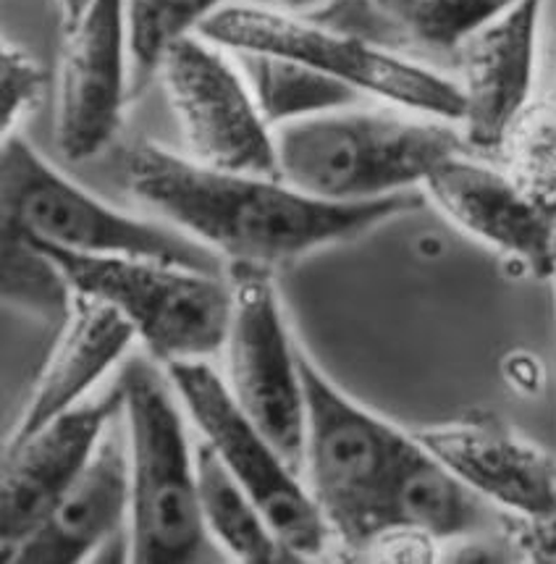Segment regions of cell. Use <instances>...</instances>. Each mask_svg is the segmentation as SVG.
<instances>
[{
	"label": "cell",
	"mask_w": 556,
	"mask_h": 564,
	"mask_svg": "<svg viewBox=\"0 0 556 564\" xmlns=\"http://www.w3.org/2000/svg\"><path fill=\"white\" fill-rule=\"evenodd\" d=\"M123 176L137 203L229 265L271 273L320 247L352 242L425 203L421 189L370 203H331L294 189L279 176L200 166L155 142L127 148Z\"/></svg>",
	"instance_id": "6da1fadb"
},
{
	"label": "cell",
	"mask_w": 556,
	"mask_h": 564,
	"mask_svg": "<svg viewBox=\"0 0 556 564\" xmlns=\"http://www.w3.org/2000/svg\"><path fill=\"white\" fill-rule=\"evenodd\" d=\"M276 176L331 203L421 189L438 163L470 153L462 129L407 108H336L273 129Z\"/></svg>",
	"instance_id": "7a4b0ae2"
},
{
	"label": "cell",
	"mask_w": 556,
	"mask_h": 564,
	"mask_svg": "<svg viewBox=\"0 0 556 564\" xmlns=\"http://www.w3.org/2000/svg\"><path fill=\"white\" fill-rule=\"evenodd\" d=\"M297 362L305 387L302 484L328 525L331 541L362 556L386 531L391 484L417 438L334 387L302 347H297Z\"/></svg>",
	"instance_id": "3957f363"
},
{
	"label": "cell",
	"mask_w": 556,
	"mask_h": 564,
	"mask_svg": "<svg viewBox=\"0 0 556 564\" xmlns=\"http://www.w3.org/2000/svg\"><path fill=\"white\" fill-rule=\"evenodd\" d=\"M197 34L226 51L297 61L389 106L434 116L457 127L462 121L465 100L455 79L315 17H297L273 6L235 3L221 6L205 19Z\"/></svg>",
	"instance_id": "277c9868"
},
{
	"label": "cell",
	"mask_w": 556,
	"mask_h": 564,
	"mask_svg": "<svg viewBox=\"0 0 556 564\" xmlns=\"http://www.w3.org/2000/svg\"><path fill=\"white\" fill-rule=\"evenodd\" d=\"M129 446V560L192 562L205 543L195 449L171 394V378L145 357L119 373Z\"/></svg>",
	"instance_id": "5b68a950"
},
{
	"label": "cell",
	"mask_w": 556,
	"mask_h": 564,
	"mask_svg": "<svg viewBox=\"0 0 556 564\" xmlns=\"http://www.w3.org/2000/svg\"><path fill=\"white\" fill-rule=\"evenodd\" d=\"M34 242L56 260L74 292L113 305L163 368L205 360L224 349L235 307L231 279L224 273L127 254H79Z\"/></svg>",
	"instance_id": "8992f818"
},
{
	"label": "cell",
	"mask_w": 556,
	"mask_h": 564,
	"mask_svg": "<svg viewBox=\"0 0 556 564\" xmlns=\"http://www.w3.org/2000/svg\"><path fill=\"white\" fill-rule=\"evenodd\" d=\"M0 208L3 226L61 250L127 254L224 273L218 254L197 239L108 208L79 184L68 182L19 134L6 137L0 150Z\"/></svg>",
	"instance_id": "52a82bcc"
},
{
	"label": "cell",
	"mask_w": 556,
	"mask_h": 564,
	"mask_svg": "<svg viewBox=\"0 0 556 564\" xmlns=\"http://www.w3.org/2000/svg\"><path fill=\"white\" fill-rule=\"evenodd\" d=\"M184 410L229 473L255 499L292 560L318 556L331 543L318 507L281 452L244 415L221 376L205 360L166 366Z\"/></svg>",
	"instance_id": "ba28073f"
},
{
	"label": "cell",
	"mask_w": 556,
	"mask_h": 564,
	"mask_svg": "<svg viewBox=\"0 0 556 564\" xmlns=\"http://www.w3.org/2000/svg\"><path fill=\"white\" fill-rule=\"evenodd\" d=\"M231 307L226 336V387L242 412L265 433L302 478L305 454V387L297 344L281 311L273 273L263 268L229 265Z\"/></svg>",
	"instance_id": "9c48e42d"
},
{
	"label": "cell",
	"mask_w": 556,
	"mask_h": 564,
	"mask_svg": "<svg viewBox=\"0 0 556 564\" xmlns=\"http://www.w3.org/2000/svg\"><path fill=\"white\" fill-rule=\"evenodd\" d=\"M157 77L182 123L192 161L218 171L276 176L273 129L226 47L197 32L184 34L163 53Z\"/></svg>",
	"instance_id": "30bf717a"
},
{
	"label": "cell",
	"mask_w": 556,
	"mask_h": 564,
	"mask_svg": "<svg viewBox=\"0 0 556 564\" xmlns=\"http://www.w3.org/2000/svg\"><path fill=\"white\" fill-rule=\"evenodd\" d=\"M127 0H92L61 47L56 144L68 161L98 155L121 127L129 95Z\"/></svg>",
	"instance_id": "8fae6325"
},
{
	"label": "cell",
	"mask_w": 556,
	"mask_h": 564,
	"mask_svg": "<svg viewBox=\"0 0 556 564\" xmlns=\"http://www.w3.org/2000/svg\"><path fill=\"white\" fill-rule=\"evenodd\" d=\"M421 192L468 237L527 268L533 276H554L556 208L527 197L497 163L457 153L430 171Z\"/></svg>",
	"instance_id": "7c38bea8"
},
{
	"label": "cell",
	"mask_w": 556,
	"mask_h": 564,
	"mask_svg": "<svg viewBox=\"0 0 556 564\" xmlns=\"http://www.w3.org/2000/svg\"><path fill=\"white\" fill-rule=\"evenodd\" d=\"M123 412L119 383L100 399L61 412L24 442L3 446L0 467V546L11 552L85 470L102 433Z\"/></svg>",
	"instance_id": "4fadbf2b"
},
{
	"label": "cell",
	"mask_w": 556,
	"mask_h": 564,
	"mask_svg": "<svg viewBox=\"0 0 556 564\" xmlns=\"http://www.w3.org/2000/svg\"><path fill=\"white\" fill-rule=\"evenodd\" d=\"M541 6L544 0H517L451 58L465 100L459 129L472 155L493 158L504 129L533 100Z\"/></svg>",
	"instance_id": "5bb4252c"
},
{
	"label": "cell",
	"mask_w": 556,
	"mask_h": 564,
	"mask_svg": "<svg viewBox=\"0 0 556 564\" xmlns=\"http://www.w3.org/2000/svg\"><path fill=\"white\" fill-rule=\"evenodd\" d=\"M415 438L480 499L510 514L556 512V459L489 412L417 431Z\"/></svg>",
	"instance_id": "9a60e30c"
},
{
	"label": "cell",
	"mask_w": 556,
	"mask_h": 564,
	"mask_svg": "<svg viewBox=\"0 0 556 564\" xmlns=\"http://www.w3.org/2000/svg\"><path fill=\"white\" fill-rule=\"evenodd\" d=\"M129 501V446H123V436L113 423L102 433L79 478L3 560L17 564L81 562L119 531Z\"/></svg>",
	"instance_id": "2e32d148"
},
{
	"label": "cell",
	"mask_w": 556,
	"mask_h": 564,
	"mask_svg": "<svg viewBox=\"0 0 556 564\" xmlns=\"http://www.w3.org/2000/svg\"><path fill=\"white\" fill-rule=\"evenodd\" d=\"M134 336V328L113 305L74 292L64 334L26 399L17 429L6 438V446L24 442L61 412L77 408L87 391L121 360Z\"/></svg>",
	"instance_id": "e0dca14e"
},
{
	"label": "cell",
	"mask_w": 556,
	"mask_h": 564,
	"mask_svg": "<svg viewBox=\"0 0 556 564\" xmlns=\"http://www.w3.org/2000/svg\"><path fill=\"white\" fill-rule=\"evenodd\" d=\"M514 3L517 0H331L313 17L391 51L410 45L428 56L455 58L470 34Z\"/></svg>",
	"instance_id": "ac0fdd59"
},
{
	"label": "cell",
	"mask_w": 556,
	"mask_h": 564,
	"mask_svg": "<svg viewBox=\"0 0 556 564\" xmlns=\"http://www.w3.org/2000/svg\"><path fill=\"white\" fill-rule=\"evenodd\" d=\"M483 520V499L417 442L391 484L383 533L412 531L436 543L457 541L476 533Z\"/></svg>",
	"instance_id": "d6986e66"
},
{
	"label": "cell",
	"mask_w": 556,
	"mask_h": 564,
	"mask_svg": "<svg viewBox=\"0 0 556 564\" xmlns=\"http://www.w3.org/2000/svg\"><path fill=\"white\" fill-rule=\"evenodd\" d=\"M195 467L205 528L224 543L226 552L250 564L292 560L271 531L255 499L231 476L229 467L205 438L195 446Z\"/></svg>",
	"instance_id": "ffe728a7"
},
{
	"label": "cell",
	"mask_w": 556,
	"mask_h": 564,
	"mask_svg": "<svg viewBox=\"0 0 556 564\" xmlns=\"http://www.w3.org/2000/svg\"><path fill=\"white\" fill-rule=\"evenodd\" d=\"M235 53L247 85L252 89V98L271 129L307 119V116L357 106L366 98L357 89L341 85L310 66H302L297 61L268 56V53Z\"/></svg>",
	"instance_id": "44dd1931"
},
{
	"label": "cell",
	"mask_w": 556,
	"mask_h": 564,
	"mask_svg": "<svg viewBox=\"0 0 556 564\" xmlns=\"http://www.w3.org/2000/svg\"><path fill=\"white\" fill-rule=\"evenodd\" d=\"M527 197L556 208V98H533L510 121L491 158Z\"/></svg>",
	"instance_id": "7402d4cb"
},
{
	"label": "cell",
	"mask_w": 556,
	"mask_h": 564,
	"mask_svg": "<svg viewBox=\"0 0 556 564\" xmlns=\"http://www.w3.org/2000/svg\"><path fill=\"white\" fill-rule=\"evenodd\" d=\"M218 9L221 0H127L129 89L142 93L157 77L163 53Z\"/></svg>",
	"instance_id": "603a6c76"
},
{
	"label": "cell",
	"mask_w": 556,
	"mask_h": 564,
	"mask_svg": "<svg viewBox=\"0 0 556 564\" xmlns=\"http://www.w3.org/2000/svg\"><path fill=\"white\" fill-rule=\"evenodd\" d=\"M3 300L45 321H66L74 305V289L56 260L34 239L3 226Z\"/></svg>",
	"instance_id": "cb8c5ba5"
},
{
	"label": "cell",
	"mask_w": 556,
	"mask_h": 564,
	"mask_svg": "<svg viewBox=\"0 0 556 564\" xmlns=\"http://www.w3.org/2000/svg\"><path fill=\"white\" fill-rule=\"evenodd\" d=\"M45 74L30 53L19 45L0 47V127L6 137L17 134V127L37 108L43 98Z\"/></svg>",
	"instance_id": "d4e9b609"
},
{
	"label": "cell",
	"mask_w": 556,
	"mask_h": 564,
	"mask_svg": "<svg viewBox=\"0 0 556 564\" xmlns=\"http://www.w3.org/2000/svg\"><path fill=\"white\" fill-rule=\"evenodd\" d=\"M499 522L510 549H514L523 560L556 564V512L538 514V518L501 512Z\"/></svg>",
	"instance_id": "484cf974"
},
{
	"label": "cell",
	"mask_w": 556,
	"mask_h": 564,
	"mask_svg": "<svg viewBox=\"0 0 556 564\" xmlns=\"http://www.w3.org/2000/svg\"><path fill=\"white\" fill-rule=\"evenodd\" d=\"M56 3H58L61 22H64V32H66L72 30L81 17H85V11L92 6V0H56Z\"/></svg>",
	"instance_id": "4316f807"
},
{
	"label": "cell",
	"mask_w": 556,
	"mask_h": 564,
	"mask_svg": "<svg viewBox=\"0 0 556 564\" xmlns=\"http://www.w3.org/2000/svg\"><path fill=\"white\" fill-rule=\"evenodd\" d=\"M276 3L284 6L286 11H297V9H305V6L320 3V0H276Z\"/></svg>",
	"instance_id": "83f0119b"
},
{
	"label": "cell",
	"mask_w": 556,
	"mask_h": 564,
	"mask_svg": "<svg viewBox=\"0 0 556 564\" xmlns=\"http://www.w3.org/2000/svg\"><path fill=\"white\" fill-rule=\"evenodd\" d=\"M552 279H554V281H556V268H554V276H552Z\"/></svg>",
	"instance_id": "f1b7e54d"
}]
</instances>
